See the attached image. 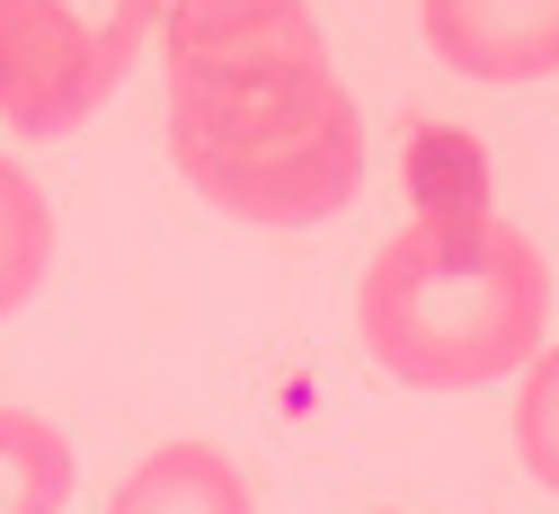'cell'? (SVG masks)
I'll list each match as a JSON object with an SVG mask.
<instances>
[{
	"mask_svg": "<svg viewBox=\"0 0 559 514\" xmlns=\"http://www.w3.org/2000/svg\"><path fill=\"white\" fill-rule=\"evenodd\" d=\"M81 488L72 434L36 408H0V514H62Z\"/></svg>",
	"mask_w": 559,
	"mask_h": 514,
	"instance_id": "cell-6",
	"label": "cell"
},
{
	"mask_svg": "<svg viewBox=\"0 0 559 514\" xmlns=\"http://www.w3.org/2000/svg\"><path fill=\"white\" fill-rule=\"evenodd\" d=\"M373 514H408V505H373Z\"/></svg>",
	"mask_w": 559,
	"mask_h": 514,
	"instance_id": "cell-10",
	"label": "cell"
},
{
	"mask_svg": "<svg viewBox=\"0 0 559 514\" xmlns=\"http://www.w3.org/2000/svg\"><path fill=\"white\" fill-rule=\"evenodd\" d=\"M107 514H258V497H249V479H240V462L223 444L178 434V444H152L124 470Z\"/></svg>",
	"mask_w": 559,
	"mask_h": 514,
	"instance_id": "cell-5",
	"label": "cell"
},
{
	"mask_svg": "<svg viewBox=\"0 0 559 514\" xmlns=\"http://www.w3.org/2000/svg\"><path fill=\"white\" fill-rule=\"evenodd\" d=\"M550 328V266L507 213H408L356 284V337L408 391L515 382Z\"/></svg>",
	"mask_w": 559,
	"mask_h": 514,
	"instance_id": "cell-2",
	"label": "cell"
},
{
	"mask_svg": "<svg viewBox=\"0 0 559 514\" xmlns=\"http://www.w3.org/2000/svg\"><path fill=\"white\" fill-rule=\"evenodd\" d=\"M436 62L462 81H550L559 71V0H417Z\"/></svg>",
	"mask_w": 559,
	"mask_h": 514,
	"instance_id": "cell-4",
	"label": "cell"
},
{
	"mask_svg": "<svg viewBox=\"0 0 559 514\" xmlns=\"http://www.w3.org/2000/svg\"><path fill=\"white\" fill-rule=\"evenodd\" d=\"M408 187H417V213H471V204H488L479 142L453 133V124H417L408 133Z\"/></svg>",
	"mask_w": 559,
	"mask_h": 514,
	"instance_id": "cell-8",
	"label": "cell"
},
{
	"mask_svg": "<svg viewBox=\"0 0 559 514\" xmlns=\"http://www.w3.org/2000/svg\"><path fill=\"white\" fill-rule=\"evenodd\" d=\"M45 266H53V204L10 152H0V320H19L45 292Z\"/></svg>",
	"mask_w": 559,
	"mask_h": 514,
	"instance_id": "cell-7",
	"label": "cell"
},
{
	"mask_svg": "<svg viewBox=\"0 0 559 514\" xmlns=\"http://www.w3.org/2000/svg\"><path fill=\"white\" fill-rule=\"evenodd\" d=\"M524 391H515V462L559 497V346H542L533 363H524V373H515Z\"/></svg>",
	"mask_w": 559,
	"mask_h": 514,
	"instance_id": "cell-9",
	"label": "cell"
},
{
	"mask_svg": "<svg viewBox=\"0 0 559 514\" xmlns=\"http://www.w3.org/2000/svg\"><path fill=\"white\" fill-rule=\"evenodd\" d=\"M169 0H0V124L27 142L81 133Z\"/></svg>",
	"mask_w": 559,
	"mask_h": 514,
	"instance_id": "cell-3",
	"label": "cell"
},
{
	"mask_svg": "<svg viewBox=\"0 0 559 514\" xmlns=\"http://www.w3.org/2000/svg\"><path fill=\"white\" fill-rule=\"evenodd\" d=\"M169 160L258 231H311L365 187V116L311 0H169Z\"/></svg>",
	"mask_w": 559,
	"mask_h": 514,
	"instance_id": "cell-1",
	"label": "cell"
}]
</instances>
